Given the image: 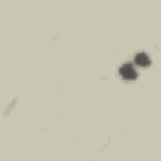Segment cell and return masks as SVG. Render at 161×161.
Segmentation results:
<instances>
[{"label": "cell", "instance_id": "2", "mask_svg": "<svg viewBox=\"0 0 161 161\" xmlns=\"http://www.w3.org/2000/svg\"><path fill=\"white\" fill-rule=\"evenodd\" d=\"M135 62L136 64L141 65V67H147L150 65L151 60H150V57L146 54V53H138L136 57H135Z\"/></svg>", "mask_w": 161, "mask_h": 161}, {"label": "cell", "instance_id": "1", "mask_svg": "<svg viewBox=\"0 0 161 161\" xmlns=\"http://www.w3.org/2000/svg\"><path fill=\"white\" fill-rule=\"evenodd\" d=\"M119 74L126 80H132V79H136L137 77V73L131 64H123L119 69Z\"/></svg>", "mask_w": 161, "mask_h": 161}]
</instances>
